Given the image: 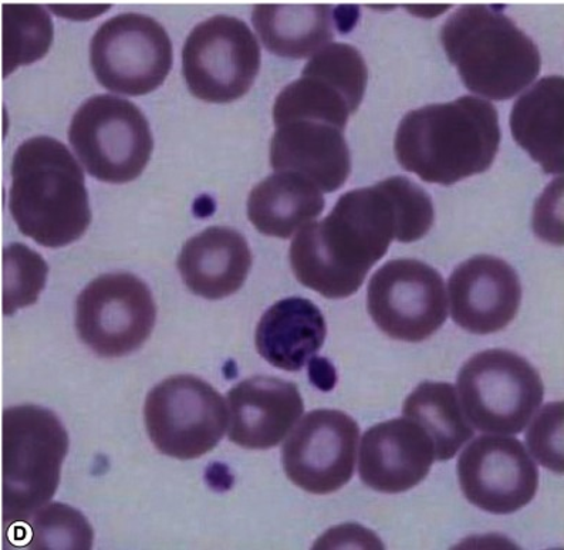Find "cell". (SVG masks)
<instances>
[{
	"mask_svg": "<svg viewBox=\"0 0 564 550\" xmlns=\"http://www.w3.org/2000/svg\"><path fill=\"white\" fill-rule=\"evenodd\" d=\"M389 180L348 191L321 223L297 230L291 265L297 281L327 299L358 292L392 240L406 244L404 220Z\"/></svg>",
	"mask_w": 564,
	"mask_h": 550,
	"instance_id": "6da1fadb",
	"label": "cell"
},
{
	"mask_svg": "<svg viewBox=\"0 0 564 550\" xmlns=\"http://www.w3.org/2000/svg\"><path fill=\"white\" fill-rule=\"evenodd\" d=\"M502 131L497 108L482 98L410 111L395 134V155L409 173L430 184L454 185L494 164Z\"/></svg>",
	"mask_w": 564,
	"mask_h": 550,
	"instance_id": "7a4b0ae2",
	"label": "cell"
},
{
	"mask_svg": "<svg viewBox=\"0 0 564 550\" xmlns=\"http://www.w3.org/2000/svg\"><path fill=\"white\" fill-rule=\"evenodd\" d=\"M9 209L24 237L46 248L67 247L91 223L85 173L52 137H33L14 152Z\"/></svg>",
	"mask_w": 564,
	"mask_h": 550,
	"instance_id": "3957f363",
	"label": "cell"
},
{
	"mask_svg": "<svg viewBox=\"0 0 564 550\" xmlns=\"http://www.w3.org/2000/svg\"><path fill=\"white\" fill-rule=\"evenodd\" d=\"M444 51L465 87L489 100H509L541 73L536 44L495 7H460L441 31Z\"/></svg>",
	"mask_w": 564,
	"mask_h": 550,
	"instance_id": "277c9868",
	"label": "cell"
},
{
	"mask_svg": "<svg viewBox=\"0 0 564 550\" xmlns=\"http://www.w3.org/2000/svg\"><path fill=\"white\" fill-rule=\"evenodd\" d=\"M68 435L55 412L11 407L2 416V519L4 533L22 527L55 497Z\"/></svg>",
	"mask_w": 564,
	"mask_h": 550,
	"instance_id": "5b68a950",
	"label": "cell"
},
{
	"mask_svg": "<svg viewBox=\"0 0 564 550\" xmlns=\"http://www.w3.org/2000/svg\"><path fill=\"white\" fill-rule=\"evenodd\" d=\"M456 387L470 424L497 435L521 434L544 396L536 368L527 358L503 348L470 357L460 368Z\"/></svg>",
	"mask_w": 564,
	"mask_h": 550,
	"instance_id": "8992f818",
	"label": "cell"
},
{
	"mask_svg": "<svg viewBox=\"0 0 564 550\" xmlns=\"http://www.w3.org/2000/svg\"><path fill=\"white\" fill-rule=\"evenodd\" d=\"M68 141L88 174L102 183L127 184L142 174L154 150L149 121L124 98H88L73 116Z\"/></svg>",
	"mask_w": 564,
	"mask_h": 550,
	"instance_id": "52a82bcc",
	"label": "cell"
},
{
	"mask_svg": "<svg viewBox=\"0 0 564 550\" xmlns=\"http://www.w3.org/2000/svg\"><path fill=\"white\" fill-rule=\"evenodd\" d=\"M144 417L155 449L178 460L213 451L229 419L224 397L195 376H174L155 386L147 396Z\"/></svg>",
	"mask_w": 564,
	"mask_h": 550,
	"instance_id": "ba28073f",
	"label": "cell"
},
{
	"mask_svg": "<svg viewBox=\"0 0 564 550\" xmlns=\"http://www.w3.org/2000/svg\"><path fill=\"white\" fill-rule=\"evenodd\" d=\"M173 62L169 33L145 14L111 18L91 39L90 65L97 82L117 95H150L169 77Z\"/></svg>",
	"mask_w": 564,
	"mask_h": 550,
	"instance_id": "9c48e42d",
	"label": "cell"
},
{
	"mask_svg": "<svg viewBox=\"0 0 564 550\" xmlns=\"http://www.w3.org/2000/svg\"><path fill=\"white\" fill-rule=\"evenodd\" d=\"M261 71V46L247 23L218 14L186 37L183 72L199 100L227 105L243 97Z\"/></svg>",
	"mask_w": 564,
	"mask_h": 550,
	"instance_id": "30bf717a",
	"label": "cell"
},
{
	"mask_svg": "<svg viewBox=\"0 0 564 550\" xmlns=\"http://www.w3.org/2000/svg\"><path fill=\"white\" fill-rule=\"evenodd\" d=\"M365 57L347 43H328L313 54L302 77L284 87L273 106L274 126L289 121L327 122L345 130L366 95Z\"/></svg>",
	"mask_w": 564,
	"mask_h": 550,
	"instance_id": "8fae6325",
	"label": "cell"
},
{
	"mask_svg": "<svg viewBox=\"0 0 564 550\" xmlns=\"http://www.w3.org/2000/svg\"><path fill=\"white\" fill-rule=\"evenodd\" d=\"M367 311L380 331L394 341L424 342L448 316L444 279L421 260H390L372 274Z\"/></svg>",
	"mask_w": 564,
	"mask_h": 550,
	"instance_id": "7c38bea8",
	"label": "cell"
},
{
	"mask_svg": "<svg viewBox=\"0 0 564 550\" xmlns=\"http://www.w3.org/2000/svg\"><path fill=\"white\" fill-rule=\"evenodd\" d=\"M155 319L149 287L131 273L102 274L77 298L78 336L101 357L139 351L150 337Z\"/></svg>",
	"mask_w": 564,
	"mask_h": 550,
	"instance_id": "4fadbf2b",
	"label": "cell"
},
{
	"mask_svg": "<svg viewBox=\"0 0 564 550\" xmlns=\"http://www.w3.org/2000/svg\"><path fill=\"white\" fill-rule=\"evenodd\" d=\"M358 439L360 427L346 412H308L283 444L284 473L306 493H336L355 474Z\"/></svg>",
	"mask_w": 564,
	"mask_h": 550,
	"instance_id": "5bb4252c",
	"label": "cell"
},
{
	"mask_svg": "<svg viewBox=\"0 0 564 550\" xmlns=\"http://www.w3.org/2000/svg\"><path fill=\"white\" fill-rule=\"evenodd\" d=\"M458 479L475 507L509 515L531 504L539 488V468L521 441L484 435L460 454Z\"/></svg>",
	"mask_w": 564,
	"mask_h": 550,
	"instance_id": "9a60e30c",
	"label": "cell"
},
{
	"mask_svg": "<svg viewBox=\"0 0 564 550\" xmlns=\"http://www.w3.org/2000/svg\"><path fill=\"white\" fill-rule=\"evenodd\" d=\"M448 289L453 321L474 335L503 331L521 308L522 284L517 270L489 255L460 263L451 274Z\"/></svg>",
	"mask_w": 564,
	"mask_h": 550,
	"instance_id": "2e32d148",
	"label": "cell"
},
{
	"mask_svg": "<svg viewBox=\"0 0 564 550\" xmlns=\"http://www.w3.org/2000/svg\"><path fill=\"white\" fill-rule=\"evenodd\" d=\"M434 461L430 435L404 417L380 422L365 432L358 474L371 489L401 494L423 483Z\"/></svg>",
	"mask_w": 564,
	"mask_h": 550,
	"instance_id": "e0dca14e",
	"label": "cell"
},
{
	"mask_svg": "<svg viewBox=\"0 0 564 550\" xmlns=\"http://www.w3.org/2000/svg\"><path fill=\"white\" fill-rule=\"evenodd\" d=\"M227 399L229 440L248 450L281 444L304 411L297 386L276 377L248 378L230 389Z\"/></svg>",
	"mask_w": 564,
	"mask_h": 550,
	"instance_id": "ac0fdd59",
	"label": "cell"
},
{
	"mask_svg": "<svg viewBox=\"0 0 564 550\" xmlns=\"http://www.w3.org/2000/svg\"><path fill=\"white\" fill-rule=\"evenodd\" d=\"M271 165L276 173L306 176L322 193H336L351 171L345 130L321 121L284 122L271 142Z\"/></svg>",
	"mask_w": 564,
	"mask_h": 550,
	"instance_id": "d6986e66",
	"label": "cell"
},
{
	"mask_svg": "<svg viewBox=\"0 0 564 550\" xmlns=\"http://www.w3.org/2000/svg\"><path fill=\"white\" fill-rule=\"evenodd\" d=\"M252 268L247 239L232 228L210 227L184 245L178 269L196 296L218 301L237 293Z\"/></svg>",
	"mask_w": 564,
	"mask_h": 550,
	"instance_id": "ffe728a7",
	"label": "cell"
},
{
	"mask_svg": "<svg viewBox=\"0 0 564 550\" xmlns=\"http://www.w3.org/2000/svg\"><path fill=\"white\" fill-rule=\"evenodd\" d=\"M326 319L315 303L288 298L264 312L254 343L259 355L284 371H301L325 346Z\"/></svg>",
	"mask_w": 564,
	"mask_h": 550,
	"instance_id": "44dd1931",
	"label": "cell"
},
{
	"mask_svg": "<svg viewBox=\"0 0 564 550\" xmlns=\"http://www.w3.org/2000/svg\"><path fill=\"white\" fill-rule=\"evenodd\" d=\"M562 76L544 77L514 103L510 115L513 139L546 174H563Z\"/></svg>",
	"mask_w": 564,
	"mask_h": 550,
	"instance_id": "7402d4cb",
	"label": "cell"
},
{
	"mask_svg": "<svg viewBox=\"0 0 564 550\" xmlns=\"http://www.w3.org/2000/svg\"><path fill=\"white\" fill-rule=\"evenodd\" d=\"M325 196L311 180L278 171L249 194L248 218L267 237L288 239L325 211Z\"/></svg>",
	"mask_w": 564,
	"mask_h": 550,
	"instance_id": "603a6c76",
	"label": "cell"
},
{
	"mask_svg": "<svg viewBox=\"0 0 564 550\" xmlns=\"http://www.w3.org/2000/svg\"><path fill=\"white\" fill-rule=\"evenodd\" d=\"M254 31L269 52L284 58H306L335 37V8L328 4H257Z\"/></svg>",
	"mask_w": 564,
	"mask_h": 550,
	"instance_id": "cb8c5ba5",
	"label": "cell"
},
{
	"mask_svg": "<svg viewBox=\"0 0 564 550\" xmlns=\"http://www.w3.org/2000/svg\"><path fill=\"white\" fill-rule=\"evenodd\" d=\"M402 414L416 422L433 441L435 460H453L468 441L474 429L460 407L458 392L449 382L426 381L411 392Z\"/></svg>",
	"mask_w": 564,
	"mask_h": 550,
	"instance_id": "d4e9b609",
	"label": "cell"
},
{
	"mask_svg": "<svg viewBox=\"0 0 564 550\" xmlns=\"http://www.w3.org/2000/svg\"><path fill=\"white\" fill-rule=\"evenodd\" d=\"M55 28L47 9L33 3L2 7V76L42 61L51 51Z\"/></svg>",
	"mask_w": 564,
	"mask_h": 550,
	"instance_id": "484cf974",
	"label": "cell"
},
{
	"mask_svg": "<svg viewBox=\"0 0 564 550\" xmlns=\"http://www.w3.org/2000/svg\"><path fill=\"white\" fill-rule=\"evenodd\" d=\"M14 547L32 549H90L93 530L78 510L55 504L43 507L22 527L4 533Z\"/></svg>",
	"mask_w": 564,
	"mask_h": 550,
	"instance_id": "4316f807",
	"label": "cell"
},
{
	"mask_svg": "<svg viewBox=\"0 0 564 550\" xmlns=\"http://www.w3.org/2000/svg\"><path fill=\"white\" fill-rule=\"evenodd\" d=\"M48 268L41 255L26 245L12 244L3 249V314L36 303L46 284Z\"/></svg>",
	"mask_w": 564,
	"mask_h": 550,
	"instance_id": "83f0119b",
	"label": "cell"
},
{
	"mask_svg": "<svg viewBox=\"0 0 564 550\" xmlns=\"http://www.w3.org/2000/svg\"><path fill=\"white\" fill-rule=\"evenodd\" d=\"M529 449L539 463L563 473V402H552L539 412L527 435Z\"/></svg>",
	"mask_w": 564,
	"mask_h": 550,
	"instance_id": "f1b7e54d",
	"label": "cell"
},
{
	"mask_svg": "<svg viewBox=\"0 0 564 550\" xmlns=\"http://www.w3.org/2000/svg\"><path fill=\"white\" fill-rule=\"evenodd\" d=\"M47 8L51 9V11L53 13H55L56 17H58V18H65V19H68V21L86 22V21H93V19H96L98 17H101V14L109 12L111 9V4H107V3H100V4H98V3H91V4L53 3V4H48Z\"/></svg>",
	"mask_w": 564,
	"mask_h": 550,
	"instance_id": "f546056e",
	"label": "cell"
},
{
	"mask_svg": "<svg viewBox=\"0 0 564 550\" xmlns=\"http://www.w3.org/2000/svg\"><path fill=\"white\" fill-rule=\"evenodd\" d=\"M449 4H434V7L433 4H421V7H406L405 9L415 17L431 19L449 11Z\"/></svg>",
	"mask_w": 564,
	"mask_h": 550,
	"instance_id": "4dcf8cb0",
	"label": "cell"
}]
</instances>
